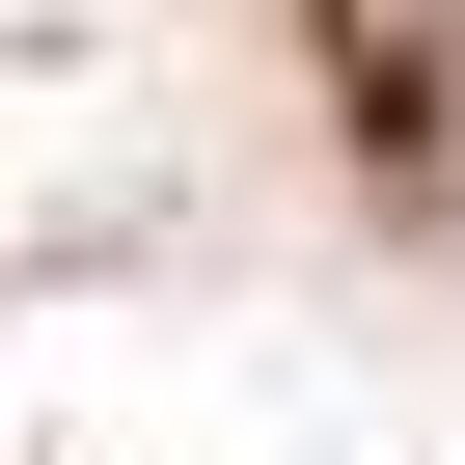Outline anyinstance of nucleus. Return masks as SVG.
<instances>
[{
	"mask_svg": "<svg viewBox=\"0 0 465 465\" xmlns=\"http://www.w3.org/2000/svg\"><path fill=\"white\" fill-rule=\"evenodd\" d=\"M329 28V110L383 137V164H438V83H465V0H302Z\"/></svg>",
	"mask_w": 465,
	"mask_h": 465,
	"instance_id": "1",
	"label": "nucleus"
}]
</instances>
